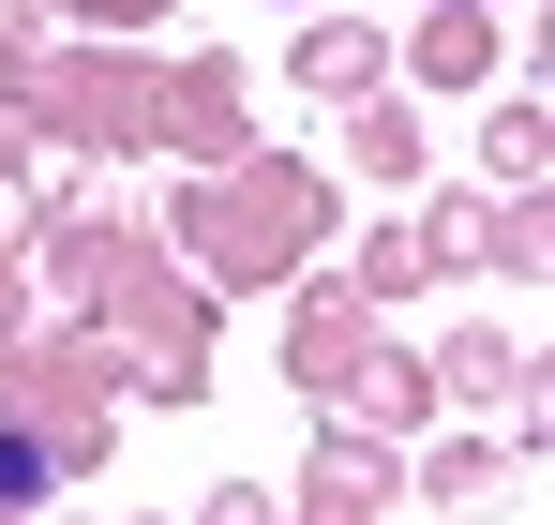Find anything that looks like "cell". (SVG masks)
<instances>
[{"instance_id":"cell-1","label":"cell","mask_w":555,"mask_h":525,"mask_svg":"<svg viewBox=\"0 0 555 525\" xmlns=\"http://www.w3.org/2000/svg\"><path fill=\"white\" fill-rule=\"evenodd\" d=\"M0 496H46V450L30 436H0Z\"/></svg>"}]
</instances>
